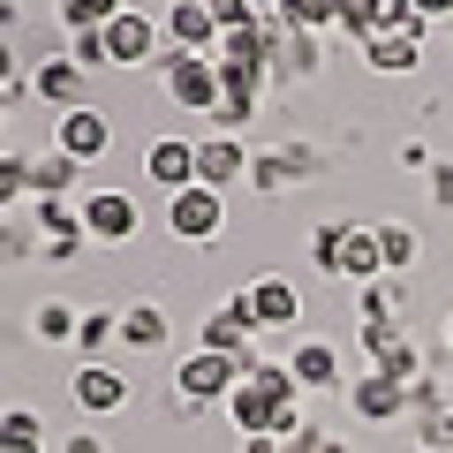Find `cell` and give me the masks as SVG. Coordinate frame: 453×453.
Segmentation results:
<instances>
[{"instance_id":"obj_1","label":"cell","mask_w":453,"mask_h":453,"mask_svg":"<svg viewBox=\"0 0 453 453\" xmlns=\"http://www.w3.org/2000/svg\"><path fill=\"white\" fill-rule=\"evenodd\" d=\"M76 211H83V242H98V250H129L136 226H144V204L129 189H91Z\"/></svg>"},{"instance_id":"obj_2","label":"cell","mask_w":453,"mask_h":453,"mask_svg":"<svg viewBox=\"0 0 453 453\" xmlns=\"http://www.w3.org/2000/svg\"><path fill=\"white\" fill-rule=\"evenodd\" d=\"M159 83H166V98L181 113H219V61L211 53H166Z\"/></svg>"},{"instance_id":"obj_3","label":"cell","mask_w":453,"mask_h":453,"mask_svg":"<svg viewBox=\"0 0 453 453\" xmlns=\"http://www.w3.org/2000/svg\"><path fill=\"white\" fill-rule=\"evenodd\" d=\"M234 386H242V363L219 356V348H189V356L174 363V393H181V401H196V408H204V401H226Z\"/></svg>"},{"instance_id":"obj_4","label":"cell","mask_w":453,"mask_h":453,"mask_svg":"<svg viewBox=\"0 0 453 453\" xmlns=\"http://www.w3.org/2000/svg\"><path fill=\"white\" fill-rule=\"evenodd\" d=\"M106 53H113V68H159V53H166L159 16H151V8H121V16L106 23Z\"/></svg>"},{"instance_id":"obj_5","label":"cell","mask_w":453,"mask_h":453,"mask_svg":"<svg viewBox=\"0 0 453 453\" xmlns=\"http://www.w3.org/2000/svg\"><path fill=\"white\" fill-rule=\"evenodd\" d=\"M166 234L174 242H219L226 234V196L219 189H181V196H166Z\"/></svg>"},{"instance_id":"obj_6","label":"cell","mask_w":453,"mask_h":453,"mask_svg":"<svg viewBox=\"0 0 453 453\" xmlns=\"http://www.w3.org/2000/svg\"><path fill=\"white\" fill-rule=\"evenodd\" d=\"M53 151H68L76 166H98L113 151V121L98 106H68V113H53Z\"/></svg>"},{"instance_id":"obj_7","label":"cell","mask_w":453,"mask_h":453,"mask_svg":"<svg viewBox=\"0 0 453 453\" xmlns=\"http://www.w3.org/2000/svg\"><path fill=\"white\" fill-rule=\"evenodd\" d=\"M242 303H250V325H257V333H295V325H303V295L280 273H257L242 288Z\"/></svg>"},{"instance_id":"obj_8","label":"cell","mask_w":453,"mask_h":453,"mask_svg":"<svg viewBox=\"0 0 453 453\" xmlns=\"http://www.w3.org/2000/svg\"><path fill=\"white\" fill-rule=\"evenodd\" d=\"M23 91H31L38 106H46V113H68V106H91V76H83V68L68 61V53H53V61H38V68H31V83H23Z\"/></svg>"},{"instance_id":"obj_9","label":"cell","mask_w":453,"mask_h":453,"mask_svg":"<svg viewBox=\"0 0 453 453\" xmlns=\"http://www.w3.org/2000/svg\"><path fill=\"white\" fill-rule=\"evenodd\" d=\"M68 401H76L83 416H121V408H129V378L113 371V363H76Z\"/></svg>"},{"instance_id":"obj_10","label":"cell","mask_w":453,"mask_h":453,"mask_svg":"<svg viewBox=\"0 0 453 453\" xmlns=\"http://www.w3.org/2000/svg\"><path fill=\"white\" fill-rule=\"evenodd\" d=\"M159 31H166V53H219V23H211L204 0H174V8L159 16Z\"/></svg>"},{"instance_id":"obj_11","label":"cell","mask_w":453,"mask_h":453,"mask_svg":"<svg viewBox=\"0 0 453 453\" xmlns=\"http://www.w3.org/2000/svg\"><path fill=\"white\" fill-rule=\"evenodd\" d=\"M348 408H356V423H401L416 401H408V386H401V378H386V371H363L356 386H348Z\"/></svg>"},{"instance_id":"obj_12","label":"cell","mask_w":453,"mask_h":453,"mask_svg":"<svg viewBox=\"0 0 453 453\" xmlns=\"http://www.w3.org/2000/svg\"><path fill=\"white\" fill-rule=\"evenodd\" d=\"M144 174L159 181L166 196L196 189V136H151V151H144Z\"/></svg>"},{"instance_id":"obj_13","label":"cell","mask_w":453,"mask_h":453,"mask_svg":"<svg viewBox=\"0 0 453 453\" xmlns=\"http://www.w3.org/2000/svg\"><path fill=\"white\" fill-rule=\"evenodd\" d=\"M333 280H356V288L386 280V257H378V226H363V219H348V226H340V257H333Z\"/></svg>"},{"instance_id":"obj_14","label":"cell","mask_w":453,"mask_h":453,"mask_svg":"<svg viewBox=\"0 0 453 453\" xmlns=\"http://www.w3.org/2000/svg\"><path fill=\"white\" fill-rule=\"evenodd\" d=\"M196 181L204 189H226V181H250V151H242V136H196Z\"/></svg>"},{"instance_id":"obj_15","label":"cell","mask_w":453,"mask_h":453,"mask_svg":"<svg viewBox=\"0 0 453 453\" xmlns=\"http://www.w3.org/2000/svg\"><path fill=\"white\" fill-rule=\"evenodd\" d=\"M280 363L295 371V386H303V393H333L340 386V348H333V340H295Z\"/></svg>"},{"instance_id":"obj_16","label":"cell","mask_w":453,"mask_h":453,"mask_svg":"<svg viewBox=\"0 0 453 453\" xmlns=\"http://www.w3.org/2000/svg\"><path fill=\"white\" fill-rule=\"evenodd\" d=\"M363 68H378V76H416L423 68V31H386L363 46Z\"/></svg>"},{"instance_id":"obj_17","label":"cell","mask_w":453,"mask_h":453,"mask_svg":"<svg viewBox=\"0 0 453 453\" xmlns=\"http://www.w3.org/2000/svg\"><path fill=\"white\" fill-rule=\"evenodd\" d=\"M325 68V46L310 31H288L280 23V46H273V83H295V76H318Z\"/></svg>"},{"instance_id":"obj_18","label":"cell","mask_w":453,"mask_h":453,"mask_svg":"<svg viewBox=\"0 0 453 453\" xmlns=\"http://www.w3.org/2000/svg\"><path fill=\"white\" fill-rule=\"evenodd\" d=\"M166 340H174V325H166L159 303H129V310H121V348H136V356H159Z\"/></svg>"},{"instance_id":"obj_19","label":"cell","mask_w":453,"mask_h":453,"mask_svg":"<svg viewBox=\"0 0 453 453\" xmlns=\"http://www.w3.org/2000/svg\"><path fill=\"white\" fill-rule=\"evenodd\" d=\"M23 174H31V196H68L83 181V166L68 151H38V159H23Z\"/></svg>"},{"instance_id":"obj_20","label":"cell","mask_w":453,"mask_h":453,"mask_svg":"<svg viewBox=\"0 0 453 453\" xmlns=\"http://www.w3.org/2000/svg\"><path fill=\"white\" fill-rule=\"evenodd\" d=\"M0 453H46V423L31 408H0Z\"/></svg>"},{"instance_id":"obj_21","label":"cell","mask_w":453,"mask_h":453,"mask_svg":"<svg viewBox=\"0 0 453 453\" xmlns=\"http://www.w3.org/2000/svg\"><path fill=\"white\" fill-rule=\"evenodd\" d=\"M76 348H83V363H98V348H121V310H83Z\"/></svg>"},{"instance_id":"obj_22","label":"cell","mask_w":453,"mask_h":453,"mask_svg":"<svg viewBox=\"0 0 453 453\" xmlns=\"http://www.w3.org/2000/svg\"><path fill=\"white\" fill-rule=\"evenodd\" d=\"M273 16L288 23V31H310V38H325V23L340 16V0H280Z\"/></svg>"},{"instance_id":"obj_23","label":"cell","mask_w":453,"mask_h":453,"mask_svg":"<svg viewBox=\"0 0 453 453\" xmlns=\"http://www.w3.org/2000/svg\"><path fill=\"white\" fill-rule=\"evenodd\" d=\"M378 257H386V280H401L408 265H416V234H408L401 219H386L378 226Z\"/></svg>"},{"instance_id":"obj_24","label":"cell","mask_w":453,"mask_h":453,"mask_svg":"<svg viewBox=\"0 0 453 453\" xmlns=\"http://www.w3.org/2000/svg\"><path fill=\"white\" fill-rule=\"evenodd\" d=\"M121 8H129V0H61V23L68 31H106Z\"/></svg>"},{"instance_id":"obj_25","label":"cell","mask_w":453,"mask_h":453,"mask_svg":"<svg viewBox=\"0 0 453 453\" xmlns=\"http://www.w3.org/2000/svg\"><path fill=\"white\" fill-rule=\"evenodd\" d=\"M363 23H371V38H386V31H423L408 0H363Z\"/></svg>"},{"instance_id":"obj_26","label":"cell","mask_w":453,"mask_h":453,"mask_svg":"<svg viewBox=\"0 0 453 453\" xmlns=\"http://www.w3.org/2000/svg\"><path fill=\"white\" fill-rule=\"evenodd\" d=\"M356 310H363V325H393L401 288H393V280H371V288H356Z\"/></svg>"},{"instance_id":"obj_27","label":"cell","mask_w":453,"mask_h":453,"mask_svg":"<svg viewBox=\"0 0 453 453\" xmlns=\"http://www.w3.org/2000/svg\"><path fill=\"white\" fill-rule=\"evenodd\" d=\"M68 61H76L83 76H98V68H113V53H106V31H68Z\"/></svg>"},{"instance_id":"obj_28","label":"cell","mask_w":453,"mask_h":453,"mask_svg":"<svg viewBox=\"0 0 453 453\" xmlns=\"http://www.w3.org/2000/svg\"><path fill=\"white\" fill-rule=\"evenodd\" d=\"M76 325H83V318H76V310H68V303H38L31 333H38V340H76Z\"/></svg>"},{"instance_id":"obj_29","label":"cell","mask_w":453,"mask_h":453,"mask_svg":"<svg viewBox=\"0 0 453 453\" xmlns=\"http://www.w3.org/2000/svg\"><path fill=\"white\" fill-rule=\"evenodd\" d=\"M31 196V174H23V151H0V211H16Z\"/></svg>"},{"instance_id":"obj_30","label":"cell","mask_w":453,"mask_h":453,"mask_svg":"<svg viewBox=\"0 0 453 453\" xmlns=\"http://www.w3.org/2000/svg\"><path fill=\"white\" fill-rule=\"evenodd\" d=\"M31 219H0V265H16V257H31Z\"/></svg>"},{"instance_id":"obj_31","label":"cell","mask_w":453,"mask_h":453,"mask_svg":"<svg viewBox=\"0 0 453 453\" xmlns=\"http://www.w3.org/2000/svg\"><path fill=\"white\" fill-rule=\"evenodd\" d=\"M340 226H348V219H325L318 234H310V265H318V273H333V257H340Z\"/></svg>"},{"instance_id":"obj_32","label":"cell","mask_w":453,"mask_h":453,"mask_svg":"<svg viewBox=\"0 0 453 453\" xmlns=\"http://www.w3.org/2000/svg\"><path fill=\"white\" fill-rule=\"evenodd\" d=\"M423 446H446L453 453V408H431V416H423Z\"/></svg>"},{"instance_id":"obj_33","label":"cell","mask_w":453,"mask_h":453,"mask_svg":"<svg viewBox=\"0 0 453 453\" xmlns=\"http://www.w3.org/2000/svg\"><path fill=\"white\" fill-rule=\"evenodd\" d=\"M408 8H416L423 31H431V23H453V0H408Z\"/></svg>"},{"instance_id":"obj_34","label":"cell","mask_w":453,"mask_h":453,"mask_svg":"<svg viewBox=\"0 0 453 453\" xmlns=\"http://www.w3.org/2000/svg\"><path fill=\"white\" fill-rule=\"evenodd\" d=\"M16 83H23V76H16V46L0 38V91H16Z\"/></svg>"},{"instance_id":"obj_35","label":"cell","mask_w":453,"mask_h":453,"mask_svg":"<svg viewBox=\"0 0 453 453\" xmlns=\"http://www.w3.org/2000/svg\"><path fill=\"white\" fill-rule=\"evenodd\" d=\"M61 453H106V438H91V431H76V438H68Z\"/></svg>"},{"instance_id":"obj_36","label":"cell","mask_w":453,"mask_h":453,"mask_svg":"<svg viewBox=\"0 0 453 453\" xmlns=\"http://www.w3.org/2000/svg\"><path fill=\"white\" fill-rule=\"evenodd\" d=\"M431 189H438V204H453V166H438V174H431Z\"/></svg>"},{"instance_id":"obj_37","label":"cell","mask_w":453,"mask_h":453,"mask_svg":"<svg viewBox=\"0 0 453 453\" xmlns=\"http://www.w3.org/2000/svg\"><path fill=\"white\" fill-rule=\"evenodd\" d=\"M310 453H356V446H348V438H318Z\"/></svg>"},{"instance_id":"obj_38","label":"cell","mask_w":453,"mask_h":453,"mask_svg":"<svg viewBox=\"0 0 453 453\" xmlns=\"http://www.w3.org/2000/svg\"><path fill=\"white\" fill-rule=\"evenodd\" d=\"M446 356H453V310H446Z\"/></svg>"},{"instance_id":"obj_39","label":"cell","mask_w":453,"mask_h":453,"mask_svg":"<svg viewBox=\"0 0 453 453\" xmlns=\"http://www.w3.org/2000/svg\"><path fill=\"white\" fill-rule=\"evenodd\" d=\"M280 453H310V446H280Z\"/></svg>"},{"instance_id":"obj_40","label":"cell","mask_w":453,"mask_h":453,"mask_svg":"<svg viewBox=\"0 0 453 453\" xmlns=\"http://www.w3.org/2000/svg\"><path fill=\"white\" fill-rule=\"evenodd\" d=\"M423 453H446V446H423Z\"/></svg>"},{"instance_id":"obj_41","label":"cell","mask_w":453,"mask_h":453,"mask_svg":"<svg viewBox=\"0 0 453 453\" xmlns=\"http://www.w3.org/2000/svg\"><path fill=\"white\" fill-rule=\"evenodd\" d=\"M446 371H453V356H446Z\"/></svg>"}]
</instances>
